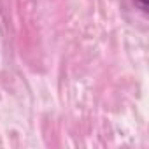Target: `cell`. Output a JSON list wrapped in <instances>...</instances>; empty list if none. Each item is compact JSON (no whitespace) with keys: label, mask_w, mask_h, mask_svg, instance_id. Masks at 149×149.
I'll use <instances>...</instances> for the list:
<instances>
[{"label":"cell","mask_w":149,"mask_h":149,"mask_svg":"<svg viewBox=\"0 0 149 149\" xmlns=\"http://www.w3.org/2000/svg\"><path fill=\"white\" fill-rule=\"evenodd\" d=\"M133 2L142 13H147V0H133Z\"/></svg>","instance_id":"obj_1"}]
</instances>
